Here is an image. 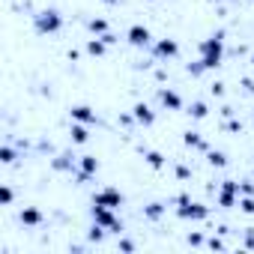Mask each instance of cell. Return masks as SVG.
<instances>
[{
	"mask_svg": "<svg viewBox=\"0 0 254 254\" xmlns=\"http://www.w3.org/2000/svg\"><path fill=\"white\" fill-rule=\"evenodd\" d=\"M206 245H209L212 251H224V242H221L218 236H209V239H206Z\"/></svg>",
	"mask_w": 254,
	"mask_h": 254,
	"instance_id": "obj_28",
	"label": "cell"
},
{
	"mask_svg": "<svg viewBox=\"0 0 254 254\" xmlns=\"http://www.w3.org/2000/svg\"><path fill=\"white\" fill-rule=\"evenodd\" d=\"M239 209L245 215H254V194H239Z\"/></svg>",
	"mask_w": 254,
	"mask_h": 254,
	"instance_id": "obj_22",
	"label": "cell"
},
{
	"mask_svg": "<svg viewBox=\"0 0 254 254\" xmlns=\"http://www.w3.org/2000/svg\"><path fill=\"white\" fill-rule=\"evenodd\" d=\"M174 171H177V177H180V180H189V177H191V168H186V165H177Z\"/></svg>",
	"mask_w": 254,
	"mask_h": 254,
	"instance_id": "obj_30",
	"label": "cell"
},
{
	"mask_svg": "<svg viewBox=\"0 0 254 254\" xmlns=\"http://www.w3.org/2000/svg\"><path fill=\"white\" fill-rule=\"evenodd\" d=\"M183 144H186L189 150H197V153H209V144L200 138V132H191V129H189V132L183 135Z\"/></svg>",
	"mask_w": 254,
	"mask_h": 254,
	"instance_id": "obj_11",
	"label": "cell"
},
{
	"mask_svg": "<svg viewBox=\"0 0 254 254\" xmlns=\"http://www.w3.org/2000/svg\"><path fill=\"white\" fill-rule=\"evenodd\" d=\"M239 194H254V183H239Z\"/></svg>",
	"mask_w": 254,
	"mask_h": 254,
	"instance_id": "obj_32",
	"label": "cell"
},
{
	"mask_svg": "<svg viewBox=\"0 0 254 254\" xmlns=\"http://www.w3.org/2000/svg\"><path fill=\"white\" fill-rule=\"evenodd\" d=\"M75 165H78V156H72V153H60V156L51 162L54 171H75Z\"/></svg>",
	"mask_w": 254,
	"mask_h": 254,
	"instance_id": "obj_13",
	"label": "cell"
},
{
	"mask_svg": "<svg viewBox=\"0 0 254 254\" xmlns=\"http://www.w3.org/2000/svg\"><path fill=\"white\" fill-rule=\"evenodd\" d=\"M251 123H254V114H251Z\"/></svg>",
	"mask_w": 254,
	"mask_h": 254,
	"instance_id": "obj_37",
	"label": "cell"
},
{
	"mask_svg": "<svg viewBox=\"0 0 254 254\" xmlns=\"http://www.w3.org/2000/svg\"><path fill=\"white\" fill-rule=\"evenodd\" d=\"M90 215H93V221H96V224H102L105 230H111V233H123V221L114 215V209H111V206H99V203H93Z\"/></svg>",
	"mask_w": 254,
	"mask_h": 254,
	"instance_id": "obj_4",
	"label": "cell"
},
{
	"mask_svg": "<svg viewBox=\"0 0 254 254\" xmlns=\"http://www.w3.org/2000/svg\"><path fill=\"white\" fill-rule=\"evenodd\" d=\"M0 162H3V165H12V162H15V150H12L9 144L0 147Z\"/></svg>",
	"mask_w": 254,
	"mask_h": 254,
	"instance_id": "obj_24",
	"label": "cell"
},
{
	"mask_svg": "<svg viewBox=\"0 0 254 254\" xmlns=\"http://www.w3.org/2000/svg\"><path fill=\"white\" fill-rule=\"evenodd\" d=\"M102 39H105V42H108V45H114V42H120V39H117V36H114V33H111V30H108V33H105V36H102Z\"/></svg>",
	"mask_w": 254,
	"mask_h": 254,
	"instance_id": "obj_35",
	"label": "cell"
},
{
	"mask_svg": "<svg viewBox=\"0 0 254 254\" xmlns=\"http://www.w3.org/2000/svg\"><path fill=\"white\" fill-rule=\"evenodd\" d=\"M33 27H36L39 36H54V33L63 30V15L57 9H42V12L33 15Z\"/></svg>",
	"mask_w": 254,
	"mask_h": 254,
	"instance_id": "obj_2",
	"label": "cell"
},
{
	"mask_svg": "<svg viewBox=\"0 0 254 254\" xmlns=\"http://www.w3.org/2000/svg\"><path fill=\"white\" fill-rule=\"evenodd\" d=\"M177 54H180V42L177 39H159L153 45V57L156 60H174Z\"/></svg>",
	"mask_w": 254,
	"mask_h": 254,
	"instance_id": "obj_7",
	"label": "cell"
},
{
	"mask_svg": "<svg viewBox=\"0 0 254 254\" xmlns=\"http://www.w3.org/2000/svg\"><path fill=\"white\" fill-rule=\"evenodd\" d=\"M236 203H239V191L218 186V206H221V209H230V206H236Z\"/></svg>",
	"mask_w": 254,
	"mask_h": 254,
	"instance_id": "obj_14",
	"label": "cell"
},
{
	"mask_svg": "<svg viewBox=\"0 0 254 254\" xmlns=\"http://www.w3.org/2000/svg\"><path fill=\"white\" fill-rule=\"evenodd\" d=\"M132 114H135L138 126H153V123H156V111H153L147 102H138V105L132 108Z\"/></svg>",
	"mask_w": 254,
	"mask_h": 254,
	"instance_id": "obj_10",
	"label": "cell"
},
{
	"mask_svg": "<svg viewBox=\"0 0 254 254\" xmlns=\"http://www.w3.org/2000/svg\"><path fill=\"white\" fill-rule=\"evenodd\" d=\"M69 135H72V144H87V141H90V129H87V123H72Z\"/></svg>",
	"mask_w": 254,
	"mask_h": 254,
	"instance_id": "obj_15",
	"label": "cell"
},
{
	"mask_svg": "<svg viewBox=\"0 0 254 254\" xmlns=\"http://www.w3.org/2000/svg\"><path fill=\"white\" fill-rule=\"evenodd\" d=\"M221 57H224V33L218 30V33H212L209 39L200 42V63H203L206 72H209V69H218V66H221Z\"/></svg>",
	"mask_w": 254,
	"mask_h": 254,
	"instance_id": "obj_1",
	"label": "cell"
},
{
	"mask_svg": "<svg viewBox=\"0 0 254 254\" xmlns=\"http://www.w3.org/2000/svg\"><path fill=\"white\" fill-rule=\"evenodd\" d=\"M69 114H72V123H87V126H96V123H99L96 111H93V108H87V105H75Z\"/></svg>",
	"mask_w": 254,
	"mask_h": 254,
	"instance_id": "obj_9",
	"label": "cell"
},
{
	"mask_svg": "<svg viewBox=\"0 0 254 254\" xmlns=\"http://www.w3.org/2000/svg\"><path fill=\"white\" fill-rule=\"evenodd\" d=\"M186 72H189L191 78H197V75H203V72H206V66L197 60V63H189V66H186Z\"/></svg>",
	"mask_w": 254,
	"mask_h": 254,
	"instance_id": "obj_26",
	"label": "cell"
},
{
	"mask_svg": "<svg viewBox=\"0 0 254 254\" xmlns=\"http://www.w3.org/2000/svg\"><path fill=\"white\" fill-rule=\"evenodd\" d=\"M126 39H129V45H135V48H150L153 45V33L144 24H132L129 33H126Z\"/></svg>",
	"mask_w": 254,
	"mask_h": 254,
	"instance_id": "obj_6",
	"label": "cell"
},
{
	"mask_svg": "<svg viewBox=\"0 0 254 254\" xmlns=\"http://www.w3.org/2000/svg\"><path fill=\"white\" fill-rule=\"evenodd\" d=\"M108 51V42L102 39V36H96V39H87V54H93V57H102Z\"/></svg>",
	"mask_w": 254,
	"mask_h": 254,
	"instance_id": "obj_16",
	"label": "cell"
},
{
	"mask_svg": "<svg viewBox=\"0 0 254 254\" xmlns=\"http://www.w3.org/2000/svg\"><path fill=\"white\" fill-rule=\"evenodd\" d=\"M165 209H168L165 203H150V206H144V218L147 221H159L165 215Z\"/></svg>",
	"mask_w": 254,
	"mask_h": 254,
	"instance_id": "obj_18",
	"label": "cell"
},
{
	"mask_svg": "<svg viewBox=\"0 0 254 254\" xmlns=\"http://www.w3.org/2000/svg\"><path fill=\"white\" fill-rule=\"evenodd\" d=\"M144 162H147L153 171H162V168H165V156L156 153V150H147V153H144Z\"/></svg>",
	"mask_w": 254,
	"mask_h": 254,
	"instance_id": "obj_17",
	"label": "cell"
},
{
	"mask_svg": "<svg viewBox=\"0 0 254 254\" xmlns=\"http://www.w3.org/2000/svg\"><path fill=\"white\" fill-rule=\"evenodd\" d=\"M15 200V191L9 189V186H3V189H0V203H3V206H9Z\"/></svg>",
	"mask_w": 254,
	"mask_h": 254,
	"instance_id": "obj_25",
	"label": "cell"
},
{
	"mask_svg": "<svg viewBox=\"0 0 254 254\" xmlns=\"http://www.w3.org/2000/svg\"><path fill=\"white\" fill-rule=\"evenodd\" d=\"M117 248H120V251H135V242H132V239H120Z\"/></svg>",
	"mask_w": 254,
	"mask_h": 254,
	"instance_id": "obj_31",
	"label": "cell"
},
{
	"mask_svg": "<svg viewBox=\"0 0 254 254\" xmlns=\"http://www.w3.org/2000/svg\"><path fill=\"white\" fill-rule=\"evenodd\" d=\"M212 96H218V99L224 96V84H221V81H215V84H212Z\"/></svg>",
	"mask_w": 254,
	"mask_h": 254,
	"instance_id": "obj_34",
	"label": "cell"
},
{
	"mask_svg": "<svg viewBox=\"0 0 254 254\" xmlns=\"http://www.w3.org/2000/svg\"><path fill=\"white\" fill-rule=\"evenodd\" d=\"M245 248H254V227L245 230Z\"/></svg>",
	"mask_w": 254,
	"mask_h": 254,
	"instance_id": "obj_33",
	"label": "cell"
},
{
	"mask_svg": "<svg viewBox=\"0 0 254 254\" xmlns=\"http://www.w3.org/2000/svg\"><path fill=\"white\" fill-rule=\"evenodd\" d=\"M93 203H99V206H111V209H120L123 203H126V197H123V191L120 189H99L96 194H93Z\"/></svg>",
	"mask_w": 254,
	"mask_h": 254,
	"instance_id": "obj_5",
	"label": "cell"
},
{
	"mask_svg": "<svg viewBox=\"0 0 254 254\" xmlns=\"http://www.w3.org/2000/svg\"><path fill=\"white\" fill-rule=\"evenodd\" d=\"M206 162H209L212 168H224V165H227V156H224L221 150H209V153H206Z\"/></svg>",
	"mask_w": 254,
	"mask_h": 254,
	"instance_id": "obj_21",
	"label": "cell"
},
{
	"mask_svg": "<svg viewBox=\"0 0 254 254\" xmlns=\"http://www.w3.org/2000/svg\"><path fill=\"white\" fill-rule=\"evenodd\" d=\"M102 3H108V6H114V3H120V0H102Z\"/></svg>",
	"mask_w": 254,
	"mask_h": 254,
	"instance_id": "obj_36",
	"label": "cell"
},
{
	"mask_svg": "<svg viewBox=\"0 0 254 254\" xmlns=\"http://www.w3.org/2000/svg\"><path fill=\"white\" fill-rule=\"evenodd\" d=\"M18 218H21V224H30V227H36V224H42V221H45L42 209H36V206H24V209L18 212Z\"/></svg>",
	"mask_w": 254,
	"mask_h": 254,
	"instance_id": "obj_12",
	"label": "cell"
},
{
	"mask_svg": "<svg viewBox=\"0 0 254 254\" xmlns=\"http://www.w3.org/2000/svg\"><path fill=\"white\" fill-rule=\"evenodd\" d=\"M159 102L168 108V111H183V96L171 87H159Z\"/></svg>",
	"mask_w": 254,
	"mask_h": 254,
	"instance_id": "obj_8",
	"label": "cell"
},
{
	"mask_svg": "<svg viewBox=\"0 0 254 254\" xmlns=\"http://www.w3.org/2000/svg\"><path fill=\"white\" fill-rule=\"evenodd\" d=\"M105 233H108V230H105L102 224H96V221H93V227H90L87 239H90V242H102V239H105Z\"/></svg>",
	"mask_w": 254,
	"mask_h": 254,
	"instance_id": "obj_23",
	"label": "cell"
},
{
	"mask_svg": "<svg viewBox=\"0 0 254 254\" xmlns=\"http://www.w3.org/2000/svg\"><path fill=\"white\" fill-rule=\"evenodd\" d=\"M174 203H177V215H180V218L203 221V218L209 215V206H203V203H194L189 194H177V197H174Z\"/></svg>",
	"mask_w": 254,
	"mask_h": 254,
	"instance_id": "obj_3",
	"label": "cell"
},
{
	"mask_svg": "<svg viewBox=\"0 0 254 254\" xmlns=\"http://www.w3.org/2000/svg\"><path fill=\"white\" fill-rule=\"evenodd\" d=\"M87 27H90V33H96V36H105V33H108V21H105V18H90Z\"/></svg>",
	"mask_w": 254,
	"mask_h": 254,
	"instance_id": "obj_20",
	"label": "cell"
},
{
	"mask_svg": "<svg viewBox=\"0 0 254 254\" xmlns=\"http://www.w3.org/2000/svg\"><path fill=\"white\" fill-rule=\"evenodd\" d=\"M206 114H209L206 102H200V99H197V102H191V105H189V117H191V120H203Z\"/></svg>",
	"mask_w": 254,
	"mask_h": 254,
	"instance_id": "obj_19",
	"label": "cell"
},
{
	"mask_svg": "<svg viewBox=\"0 0 254 254\" xmlns=\"http://www.w3.org/2000/svg\"><path fill=\"white\" fill-rule=\"evenodd\" d=\"M224 129H227V132H242V123H239V120H227Z\"/></svg>",
	"mask_w": 254,
	"mask_h": 254,
	"instance_id": "obj_29",
	"label": "cell"
},
{
	"mask_svg": "<svg viewBox=\"0 0 254 254\" xmlns=\"http://www.w3.org/2000/svg\"><path fill=\"white\" fill-rule=\"evenodd\" d=\"M186 242H189V245H191V248H200V245H203V242H206V236H203V233H200V230H197V233H189V239H186Z\"/></svg>",
	"mask_w": 254,
	"mask_h": 254,
	"instance_id": "obj_27",
	"label": "cell"
}]
</instances>
